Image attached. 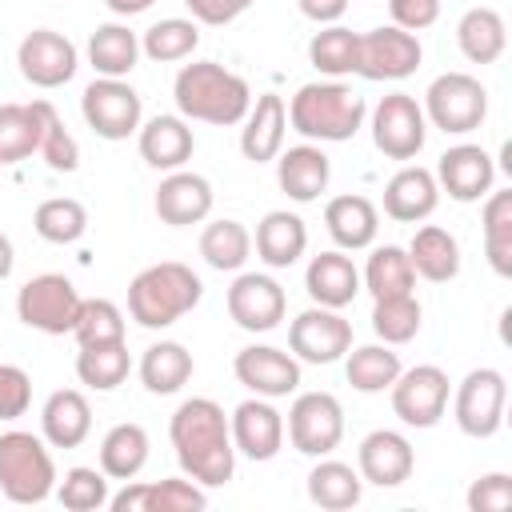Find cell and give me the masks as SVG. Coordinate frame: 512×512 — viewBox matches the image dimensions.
<instances>
[{"label":"cell","mask_w":512,"mask_h":512,"mask_svg":"<svg viewBox=\"0 0 512 512\" xmlns=\"http://www.w3.org/2000/svg\"><path fill=\"white\" fill-rule=\"evenodd\" d=\"M168 440H172L176 464L188 480H196L204 488H224L236 476L232 428L216 400H208V396L184 400L168 420Z\"/></svg>","instance_id":"6da1fadb"},{"label":"cell","mask_w":512,"mask_h":512,"mask_svg":"<svg viewBox=\"0 0 512 512\" xmlns=\"http://www.w3.org/2000/svg\"><path fill=\"white\" fill-rule=\"evenodd\" d=\"M172 100L184 120H204L216 128H232L252 108V88L244 76L216 60H192L172 80Z\"/></svg>","instance_id":"7a4b0ae2"},{"label":"cell","mask_w":512,"mask_h":512,"mask_svg":"<svg viewBox=\"0 0 512 512\" xmlns=\"http://www.w3.org/2000/svg\"><path fill=\"white\" fill-rule=\"evenodd\" d=\"M368 120V104L344 80H312L300 84L288 100V124L312 144H344Z\"/></svg>","instance_id":"3957f363"},{"label":"cell","mask_w":512,"mask_h":512,"mask_svg":"<svg viewBox=\"0 0 512 512\" xmlns=\"http://www.w3.org/2000/svg\"><path fill=\"white\" fill-rule=\"evenodd\" d=\"M204 296L200 276L180 260L148 264L128 284V316L140 328H172L180 316H188Z\"/></svg>","instance_id":"277c9868"},{"label":"cell","mask_w":512,"mask_h":512,"mask_svg":"<svg viewBox=\"0 0 512 512\" xmlns=\"http://www.w3.org/2000/svg\"><path fill=\"white\" fill-rule=\"evenodd\" d=\"M56 464L48 440L24 428L0 432V492L12 504H44L56 492Z\"/></svg>","instance_id":"5b68a950"},{"label":"cell","mask_w":512,"mask_h":512,"mask_svg":"<svg viewBox=\"0 0 512 512\" xmlns=\"http://www.w3.org/2000/svg\"><path fill=\"white\" fill-rule=\"evenodd\" d=\"M424 120L444 136H468L488 116V88L468 72H444L424 92Z\"/></svg>","instance_id":"8992f818"},{"label":"cell","mask_w":512,"mask_h":512,"mask_svg":"<svg viewBox=\"0 0 512 512\" xmlns=\"http://www.w3.org/2000/svg\"><path fill=\"white\" fill-rule=\"evenodd\" d=\"M80 304H84V296L60 272H40V276H32L16 292V316H20V324H28V328H36L44 336H68L76 328Z\"/></svg>","instance_id":"52a82bcc"},{"label":"cell","mask_w":512,"mask_h":512,"mask_svg":"<svg viewBox=\"0 0 512 512\" xmlns=\"http://www.w3.org/2000/svg\"><path fill=\"white\" fill-rule=\"evenodd\" d=\"M508 408V380L500 368H472L452 396V420L472 440H492L504 424Z\"/></svg>","instance_id":"ba28073f"},{"label":"cell","mask_w":512,"mask_h":512,"mask_svg":"<svg viewBox=\"0 0 512 512\" xmlns=\"http://www.w3.org/2000/svg\"><path fill=\"white\" fill-rule=\"evenodd\" d=\"M284 436L292 440V448L300 456H332L344 440V408L332 392H296L288 420H284Z\"/></svg>","instance_id":"9c48e42d"},{"label":"cell","mask_w":512,"mask_h":512,"mask_svg":"<svg viewBox=\"0 0 512 512\" xmlns=\"http://www.w3.org/2000/svg\"><path fill=\"white\" fill-rule=\"evenodd\" d=\"M80 112L88 120V128L100 140H128L136 136V128L144 124V104L140 92L128 80H112V76H96L84 96H80Z\"/></svg>","instance_id":"30bf717a"},{"label":"cell","mask_w":512,"mask_h":512,"mask_svg":"<svg viewBox=\"0 0 512 512\" xmlns=\"http://www.w3.org/2000/svg\"><path fill=\"white\" fill-rule=\"evenodd\" d=\"M372 144L376 152H384L388 160H416L424 140H428V120L416 96L408 92H388L380 96V104L372 108Z\"/></svg>","instance_id":"8fae6325"},{"label":"cell","mask_w":512,"mask_h":512,"mask_svg":"<svg viewBox=\"0 0 512 512\" xmlns=\"http://www.w3.org/2000/svg\"><path fill=\"white\" fill-rule=\"evenodd\" d=\"M424 48L416 32H404L396 24L356 32V76L364 80H404L420 68Z\"/></svg>","instance_id":"7c38bea8"},{"label":"cell","mask_w":512,"mask_h":512,"mask_svg":"<svg viewBox=\"0 0 512 512\" xmlns=\"http://www.w3.org/2000/svg\"><path fill=\"white\" fill-rule=\"evenodd\" d=\"M388 392H392V412L400 416V424L436 428L448 408L452 380L440 364H416V368H400V376L392 380Z\"/></svg>","instance_id":"4fadbf2b"},{"label":"cell","mask_w":512,"mask_h":512,"mask_svg":"<svg viewBox=\"0 0 512 512\" xmlns=\"http://www.w3.org/2000/svg\"><path fill=\"white\" fill-rule=\"evenodd\" d=\"M352 348V320H344L336 308H304L288 324V352L300 364H336Z\"/></svg>","instance_id":"5bb4252c"},{"label":"cell","mask_w":512,"mask_h":512,"mask_svg":"<svg viewBox=\"0 0 512 512\" xmlns=\"http://www.w3.org/2000/svg\"><path fill=\"white\" fill-rule=\"evenodd\" d=\"M16 64H20V76L32 88H60V84H68L76 76L80 52L64 32L32 28L16 48Z\"/></svg>","instance_id":"9a60e30c"},{"label":"cell","mask_w":512,"mask_h":512,"mask_svg":"<svg viewBox=\"0 0 512 512\" xmlns=\"http://www.w3.org/2000/svg\"><path fill=\"white\" fill-rule=\"evenodd\" d=\"M224 300H228V316L244 332H272V328H280V320L288 312V296H284L280 280L268 272H240L228 284Z\"/></svg>","instance_id":"2e32d148"},{"label":"cell","mask_w":512,"mask_h":512,"mask_svg":"<svg viewBox=\"0 0 512 512\" xmlns=\"http://www.w3.org/2000/svg\"><path fill=\"white\" fill-rule=\"evenodd\" d=\"M112 512H204L208 508V488L188 480V476H168V480H124L116 496H108Z\"/></svg>","instance_id":"e0dca14e"},{"label":"cell","mask_w":512,"mask_h":512,"mask_svg":"<svg viewBox=\"0 0 512 512\" xmlns=\"http://www.w3.org/2000/svg\"><path fill=\"white\" fill-rule=\"evenodd\" d=\"M232 372L252 396H264V400H280V396H292L300 388V360L284 348H272V344L240 348L232 360Z\"/></svg>","instance_id":"ac0fdd59"},{"label":"cell","mask_w":512,"mask_h":512,"mask_svg":"<svg viewBox=\"0 0 512 512\" xmlns=\"http://www.w3.org/2000/svg\"><path fill=\"white\" fill-rule=\"evenodd\" d=\"M432 176H436L440 192H448L456 204H476L492 192L496 164H492L488 148H480V144H452L440 152Z\"/></svg>","instance_id":"d6986e66"},{"label":"cell","mask_w":512,"mask_h":512,"mask_svg":"<svg viewBox=\"0 0 512 512\" xmlns=\"http://www.w3.org/2000/svg\"><path fill=\"white\" fill-rule=\"evenodd\" d=\"M228 428H232V448L236 456H248L256 464L272 460L280 448H284V416L272 400L264 396H248L232 408L228 416Z\"/></svg>","instance_id":"ffe728a7"},{"label":"cell","mask_w":512,"mask_h":512,"mask_svg":"<svg viewBox=\"0 0 512 512\" xmlns=\"http://www.w3.org/2000/svg\"><path fill=\"white\" fill-rule=\"evenodd\" d=\"M416 468V452H412V440L396 428H376L360 440L356 448V472L364 484H376V488H400Z\"/></svg>","instance_id":"44dd1931"},{"label":"cell","mask_w":512,"mask_h":512,"mask_svg":"<svg viewBox=\"0 0 512 512\" xmlns=\"http://www.w3.org/2000/svg\"><path fill=\"white\" fill-rule=\"evenodd\" d=\"M212 200H216V196H212L208 176L188 172V168H176V172H168V176L160 180L152 208H156L160 224H168V228H188V224H204V220H208Z\"/></svg>","instance_id":"7402d4cb"},{"label":"cell","mask_w":512,"mask_h":512,"mask_svg":"<svg viewBox=\"0 0 512 512\" xmlns=\"http://www.w3.org/2000/svg\"><path fill=\"white\" fill-rule=\"evenodd\" d=\"M332 180V160L320 144H296V148H280L276 156V184L288 200L296 204H312L320 200V192Z\"/></svg>","instance_id":"603a6c76"},{"label":"cell","mask_w":512,"mask_h":512,"mask_svg":"<svg viewBox=\"0 0 512 512\" xmlns=\"http://www.w3.org/2000/svg\"><path fill=\"white\" fill-rule=\"evenodd\" d=\"M240 152L252 164H268L280 156L284 148V132H288V104L276 92H260L252 96L248 116L240 120Z\"/></svg>","instance_id":"cb8c5ba5"},{"label":"cell","mask_w":512,"mask_h":512,"mask_svg":"<svg viewBox=\"0 0 512 512\" xmlns=\"http://www.w3.org/2000/svg\"><path fill=\"white\" fill-rule=\"evenodd\" d=\"M136 148L144 156L148 168L156 172H176L192 160L196 152V136L188 128V120L176 112V116H152L136 128Z\"/></svg>","instance_id":"d4e9b609"},{"label":"cell","mask_w":512,"mask_h":512,"mask_svg":"<svg viewBox=\"0 0 512 512\" xmlns=\"http://www.w3.org/2000/svg\"><path fill=\"white\" fill-rule=\"evenodd\" d=\"M440 204V184L432 176V168L420 164H404L388 184H384V216L400 220V224H420L436 212Z\"/></svg>","instance_id":"484cf974"},{"label":"cell","mask_w":512,"mask_h":512,"mask_svg":"<svg viewBox=\"0 0 512 512\" xmlns=\"http://www.w3.org/2000/svg\"><path fill=\"white\" fill-rule=\"evenodd\" d=\"M324 228H328V236L336 240L340 252H360V248L376 244L380 212H376V204L368 196L344 192V196H332L324 204Z\"/></svg>","instance_id":"4316f807"},{"label":"cell","mask_w":512,"mask_h":512,"mask_svg":"<svg viewBox=\"0 0 512 512\" xmlns=\"http://www.w3.org/2000/svg\"><path fill=\"white\" fill-rule=\"evenodd\" d=\"M304 288L312 296V304L320 308H348L360 296V268L352 264V256H344L340 248L320 252L308 260L304 268Z\"/></svg>","instance_id":"83f0119b"},{"label":"cell","mask_w":512,"mask_h":512,"mask_svg":"<svg viewBox=\"0 0 512 512\" xmlns=\"http://www.w3.org/2000/svg\"><path fill=\"white\" fill-rule=\"evenodd\" d=\"M92 432V404L80 388H56L40 408V436L48 448H80Z\"/></svg>","instance_id":"f1b7e54d"},{"label":"cell","mask_w":512,"mask_h":512,"mask_svg":"<svg viewBox=\"0 0 512 512\" xmlns=\"http://www.w3.org/2000/svg\"><path fill=\"white\" fill-rule=\"evenodd\" d=\"M252 244H256V256L268 268H292L308 252V228L296 212L276 208V212H264V220L256 224Z\"/></svg>","instance_id":"f546056e"},{"label":"cell","mask_w":512,"mask_h":512,"mask_svg":"<svg viewBox=\"0 0 512 512\" xmlns=\"http://www.w3.org/2000/svg\"><path fill=\"white\" fill-rule=\"evenodd\" d=\"M456 44L464 52L468 64H496L508 48V28H504V16L488 4H476L460 16L456 24Z\"/></svg>","instance_id":"4dcf8cb0"},{"label":"cell","mask_w":512,"mask_h":512,"mask_svg":"<svg viewBox=\"0 0 512 512\" xmlns=\"http://www.w3.org/2000/svg\"><path fill=\"white\" fill-rule=\"evenodd\" d=\"M148 448H152V440H148L144 424H136V420L112 424L104 432V440H100V472L108 480H120L124 484V480H132V476L144 472Z\"/></svg>","instance_id":"1f68e13d"},{"label":"cell","mask_w":512,"mask_h":512,"mask_svg":"<svg viewBox=\"0 0 512 512\" xmlns=\"http://www.w3.org/2000/svg\"><path fill=\"white\" fill-rule=\"evenodd\" d=\"M140 60V36L128 28V24H96L92 36H88V64L96 68V76H112V80H124L132 76Z\"/></svg>","instance_id":"d6a6232c"},{"label":"cell","mask_w":512,"mask_h":512,"mask_svg":"<svg viewBox=\"0 0 512 512\" xmlns=\"http://www.w3.org/2000/svg\"><path fill=\"white\" fill-rule=\"evenodd\" d=\"M408 260H412L416 276H424L432 284H448L460 272V240L440 224H424V228H416V236L408 244Z\"/></svg>","instance_id":"836d02e7"},{"label":"cell","mask_w":512,"mask_h":512,"mask_svg":"<svg viewBox=\"0 0 512 512\" xmlns=\"http://www.w3.org/2000/svg\"><path fill=\"white\" fill-rule=\"evenodd\" d=\"M360 496H364V480L352 464L332 460V456H316V464L308 472V500L316 508L344 512V508H356Z\"/></svg>","instance_id":"e575fe53"},{"label":"cell","mask_w":512,"mask_h":512,"mask_svg":"<svg viewBox=\"0 0 512 512\" xmlns=\"http://www.w3.org/2000/svg\"><path fill=\"white\" fill-rule=\"evenodd\" d=\"M192 352L180 344V340H156L152 348H144L140 356V384L152 392V396H172L180 392L188 380H192Z\"/></svg>","instance_id":"d590c367"},{"label":"cell","mask_w":512,"mask_h":512,"mask_svg":"<svg viewBox=\"0 0 512 512\" xmlns=\"http://www.w3.org/2000/svg\"><path fill=\"white\" fill-rule=\"evenodd\" d=\"M480 224H484V256H488V268L500 280H508L512 276V188H500V192H488L484 196Z\"/></svg>","instance_id":"8d00e7d4"},{"label":"cell","mask_w":512,"mask_h":512,"mask_svg":"<svg viewBox=\"0 0 512 512\" xmlns=\"http://www.w3.org/2000/svg\"><path fill=\"white\" fill-rule=\"evenodd\" d=\"M360 288H368L372 300L412 292V288H416V268H412V260H408V248H400V244H380V248H372L368 264H364V272H360Z\"/></svg>","instance_id":"74e56055"},{"label":"cell","mask_w":512,"mask_h":512,"mask_svg":"<svg viewBox=\"0 0 512 512\" xmlns=\"http://www.w3.org/2000/svg\"><path fill=\"white\" fill-rule=\"evenodd\" d=\"M344 376L364 396L388 392L392 380L400 376V356L392 352V344H360V348H348L344 352Z\"/></svg>","instance_id":"f35d334b"},{"label":"cell","mask_w":512,"mask_h":512,"mask_svg":"<svg viewBox=\"0 0 512 512\" xmlns=\"http://www.w3.org/2000/svg\"><path fill=\"white\" fill-rule=\"evenodd\" d=\"M200 256L216 272H240L252 256V232L240 220H212L200 232Z\"/></svg>","instance_id":"ab89813d"},{"label":"cell","mask_w":512,"mask_h":512,"mask_svg":"<svg viewBox=\"0 0 512 512\" xmlns=\"http://www.w3.org/2000/svg\"><path fill=\"white\" fill-rule=\"evenodd\" d=\"M40 104H0V168L40 152Z\"/></svg>","instance_id":"60d3db41"},{"label":"cell","mask_w":512,"mask_h":512,"mask_svg":"<svg viewBox=\"0 0 512 512\" xmlns=\"http://www.w3.org/2000/svg\"><path fill=\"white\" fill-rule=\"evenodd\" d=\"M196 44H200V24L184 16H168L140 36V56H148L152 64H176V60H188Z\"/></svg>","instance_id":"b9f144b4"},{"label":"cell","mask_w":512,"mask_h":512,"mask_svg":"<svg viewBox=\"0 0 512 512\" xmlns=\"http://www.w3.org/2000/svg\"><path fill=\"white\" fill-rule=\"evenodd\" d=\"M132 372V356H128V344H92V348H80L76 352V376L80 384H88L92 392H112L128 380Z\"/></svg>","instance_id":"7bdbcfd3"},{"label":"cell","mask_w":512,"mask_h":512,"mask_svg":"<svg viewBox=\"0 0 512 512\" xmlns=\"http://www.w3.org/2000/svg\"><path fill=\"white\" fill-rule=\"evenodd\" d=\"M308 64L328 80L352 76L356 72V32L344 24H324L308 40Z\"/></svg>","instance_id":"ee69618b"},{"label":"cell","mask_w":512,"mask_h":512,"mask_svg":"<svg viewBox=\"0 0 512 512\" xmlns=\"http://www.w3.org/2000/svg\"><path fill=\"white\" fill-rule=\"evenodd\" d=\"M32 228L48 244H76L88 232V208L80 200H72V196L40 200L36 212H32Z\"/></svg>","instance_id":"f6af8a7d"},{"label":"cell","mask_w":512,"mask_h":512,"mask_svg":"<svg viewBox=\"0 0 512 512\" xmlns=\"http://www.w3.org/2000/svg\"><path fill=\"white\" fill-rule=\"evenodd\" d=\"M420 300H416V292H404V296H380V300H372V332H376V340L380 344H408V340H416V332H420Z\"/></svg>","instance_id":"bcb514c9"},{"label":"cell","mask_w":512,"mask_h":512,"mask_svg":"<svg viewBox=\"0 0 512 512\" xmlns=\"http://www.w3.org/2000/svg\"><path fill=\"white\" fill-rule=\"evenodd\" d=\"M76 344L80 348H92V344H120L124 340V312L104 300V296H92L80 304V316H76V328H72Z\"/></svg>","instance_id":"7dc6e473"},{"label":"cell","mask_w":512,"mask_h":512,"mask_svg":"<svg viewBox=\"0 0 512 512\" xmlns=\"http://www.w3.org/2000/svg\"><path fill=\"white\" fill-rule=\"evenodd\" d=\"M108 476L100 468H68L64 480H56V500L68 508V512H100L108 508Z\"/></svg>","instance_id":"c3c4849f"},{"label":"cell","mask_w":512,"mask_h":512,"mask_svg":"<svg viewBox=\"0 0 512 512\" xmlns=\"http://www.w3.org/2000/svg\"><path fill=\"white\" fill-rule=\"evenodd\" d=\"M40 104V156L52 172H76L80 168V144L76 136L64 128V120L56 116V108L48 100H36Z\"/></svg>","instance_id":"681fc988"},{"label":"cell","mask_w":512,"mask_h":512,"mask_svg":"<svg viewBox=\"0 0 512 512\" xmlns=\"http://www.w3.org/2000/svg\"><path fill=\"white\" fill-rule=\"evenodd\" d=\"M468 512H508L512 508V476L508 472H484L468 488Z\"/></svg>","instance_id":"f907efd6"},{"label":"cell","mask_w":512,"mask_h":512,"mask_svg":"<svg viewBox=\"0 0 512 512\" xmlns=\"http://www.w3.org/2000/svg\"><path fill=\"white\" fill-rule=\"evenodd\" d=\"M32 404V376L16 364H0V420H20Z\"/></svg>","instance_id":"816d5d0a"},{"label":"cell","mask_w":512,"mask_h":512,"mask_svg":"<svg viewBox=\"0 0 512 512\" xmlns=\"http://www.w3.org/2000/svg\"><path fill=\"white\" fill-rule=\"evenodd\" d=\"M388 16L404 32H424L440 20V0H388Z\"/></svg>","instance_id":"f5cc1de1"},{"label":"cell","mask_w":512,"mask_h":512,"mask_svg":"<svg viewBox=\"0 0 512 512\" xmlns=\"http://www.w3.org/2000/svg\"><path fill=\"white\" fill-rule=\"evenodd\" d=\"M184 4H188V12H192L196 24L220 28V24H232L236 16H244L256 0H184Z\"/></svg>","instance_id":"db71d44e"},{"label":"cell","mask_w":512,"mask_h":512,"mask_svg":"<svg viewBox=\"0 0 512 512\" xmlns=\"http://www.w3.org/2000/svg\"><path fill=\"white\" fill-rule=\"evenodd\" d=\"M300 16H308L312 24H336L344 12H348V0H296Z\"/></svg>","instance_id":"11a10c76"},{"label":"cell","mask_w":512,"mask_h":512,"mask_svg":"<svg viewBox=\"0 0 512 512\" xmlns=\"http://www.w3.org/2000/svg\"><path fill=\"white\" fill-rule=\"evenodd\" d=\"M108 4V12H116V16H140V12H148L156 0H104Z\"/></svg>","instance_id":"9f6ffc18"},{"label":"cell","mask_w":512,"mask_h":512,"mask_svg":"<svg viewBox=\"0 0 512 512\" xmlns=\"http://www.w3.org/2000/svg\"><path fill=\"white\" fill-rule=\"evenodd\" d=\"M12 264H16V248H12V240L0 232V280L12 276Z\"/></svg>","instance_id":"6f0895ef"}]
</instances>
